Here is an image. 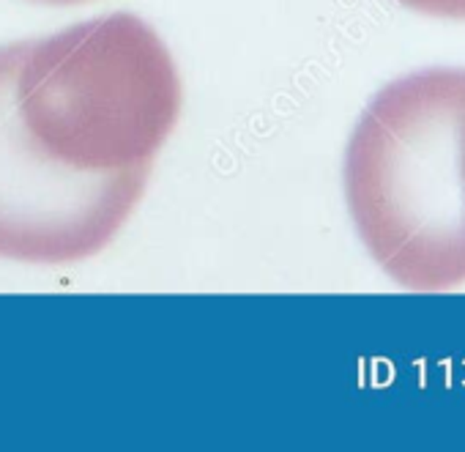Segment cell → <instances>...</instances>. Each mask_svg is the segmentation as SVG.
I'll use <instances>...</instances> for the list:
<instances>
[{"mask_svg": "<svg viewBox=\"0 0 465 452\" xmlns=\"http://www.w3.org/2000/svg\"><path fill=\"white\" fill-rule=\"evenodd\" d=\"M25 47L28 42L0 47V258L69 266L113 245L151 173H77L42 154L15 102Z\"/></svg>", "mask_w": 465, "mask_h": 452, "instance_id": "obj_3", "label": "cell"}, {"mask_svg": "<svg viewBox=\"0 0 465 452\" xmlns=\"http://www.w3.org/2000/svg\"><path fill=\"white\" fill-rule=\"evenodd\" d=\"M342 186L356 234L408 291L465 286V69L391 80L361 113Z\"/></svg>", "mask_w": 465, "mask_h": 452, "instance_id": "obj_1", "label": "cell"}, {"mask_svg": "<svg viewBox=\"0 0 465 452\" xmlns=\"http://www.w3.org/2000/svg\"><path fill=\"white\" fill-rule=\"evenodd\" d=\"M15 102L42 154L77 173L118 176L151 173L183 94L159 34L115 12L28 42Z\"/></svg>", "mask_w": 465, "mask_h": 452, "instance_id": "obj_2", "label": "cell"}, {"mask_svg": "<svg viewBox=\"0 0 465 452\" xmlns=\"http://www.w3.org/2000/svg\"><path fill=\"white\" fill-rule=\"evenodd\" d=\"M397 4L402 9H411V12L432 17V20L465 23V0H397Z\"/></svg>", "mask_w": 465, "mask_h": 452, "instance_id": "obj_4", "label": "cell"}, {"mask_svg": "<svg viewBox=\"0 0 465 452\" xmlns=\"http://www.w3.org/2000/svg\"><path fill=\"white\" fill-rule=\"evenodd\" d=\"M28 4H45V6H74V4H85V0H28Z\"/></svg>", "mask_w": 465, "mask_h": 452, "instance_id": "obj_5", "label": "cell"}]
</instances>
